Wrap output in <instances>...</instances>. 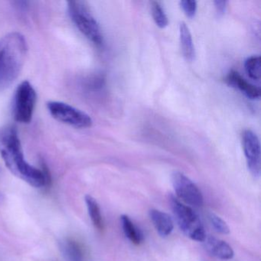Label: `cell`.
<instances>
[{"label": "cell", "mask_w": 261, "mask_h": 261, "mask_svg": "<svg viewBox=\"0 0 261 261\" xmlns=\"http://www.w3.org/2000/svg\"><path fill=\"white\" fill-rule=\"evenodd\" d=\"M37 101V94L31 83L24 81L16 88L13 100V116L21 123H30Z\"/></svg>", "instance_id": "5"}, {"label": "cell", "mask_w": 261, "mask_h": 261, "mask_svg": "<svg viewBox=\"0 0 261 261\" xmlns=\"http://www.w3.org/2000/svg\"><path fill=\"white\" fill-rule=\"evenodd\" d=\"M85 199L87 207H88V214H89L93 224L97 230H103L105 224H103L101 211H100V207L98 203H97V200L89 195H86Z\"/></svg>", "instance_id": "14"}, {"label": "cell", "mask_w": 261, "mask_h": 261, "mask_svg": "<svg viewBox=\"0 0 261 261\" xmlns=\"http://www.w3.org/2000/svg\"><path fill=\"white\" fill-rule=\"evenodd\" d=\"M179 36L183 56L187 60H193L195 53L192 34L189 27L183 22L179 25Z\"/></svg>", "instance_id": "12"}, {"label": "cell", "mask_w": 261, "mask_h": 261, "mask_svg": "<svg viewBox=\"0 0 261 261\" xmlns=\"http://www.w3.org/2000/svg\"><path fill=\"white\" fill-rule=\"evenodd\" d=\"M0 155L9 170L35 188H42L51 182L48 169H37L24 157L17 129L11 125L0 127Z\"/></svg>", "instance_id": "1"}, {"label": "cell", "mask_w": 261, "mask_h": 261, "mask_svg": "<svg viewBox=\"0 0 261 261\" xmlns=\"http://www.w3.org/2000/svg\"><path fill=\"white\" fill-rule=\"evenodd\" d=\"M47 108L53 118L73 127L84 129L92 125V119L88 114L64 102H48Z\"/></svg>", "instance_id": "6"}, {"label": "cell", "mask_w": 261, "mask_h": 261, "mask_svg": "<svg viewBox=\"0 0 261 261\" xmlns=\"http://www.w3.org/2000/svg\"><path fill=\"white\" fill-rule=\"evenodd\" d=\"M68 13L77 30L94 45L103 44V35L98 22L85 1H68Z\"/></svg>", "instance_id": "3"}, {"label": "cell", "mask_w": 261, "mask_h": 261, "mask_svg": "<svg viewBox=\"0 0 261 261\" xmlns=\"http://www.w3.org/2000/svg\"><path fill=\"white\" fill-rule=\"evenodd\" d=\"M208 219L212 227L218 233H222V234H228L230 233V228H229L227 223L218 215L214 213H210L208 215Z\"/></svg>", "instance_id": "18"}, {"label": "cell", "mask_w": 261, "mask_h": 261, "mask_svg": "<svg viewBox=\"0 0 261 261\" xmlns=\"http://www.w3.org/2000/svg\"><path fill=\"white\" fill-rule=\"evenodd\" d=\"M27 51V40L21 33H9L0 39V91L10 88L18 79Z\"/></svg>", "instance_id": "2"}, {"label": "cell", "mask_w": 261, "mask_h": 261, "mask_svg": "<svg viewBox=\"0 0 261 261\" xmlns=\"http://www.w3.org/2000/svg\"><path fill=\"white\" fill-rule=\"evenodd\" d=\"M61 249L67 259L71 261H81L83 257L82 247L72 240H66L63 241L62 243Z\"/></svg>", "instance_id": "15"}, {"label": "cell", "mask_w": 261, "mask_h": 261, "mask_svg": "<svg viewBox=\"0 0 261 261\" xmlns=\"http://www.w3.org/2000/svg\"><path fill=\"white\" fill-rule=\"evenodd\" d=\"M122 228L127 239L135 245H140L144 239L142 230L135 225L132 220L127 215L120 217Z\"/></svg>", "instance_id": "13"}, {"label": "cell", "mask_w": 261, "mask_h": 261, "mask_svg": "<svg viewBox=\"0 0 261 261\" xmlns=\"http://www.w3.org/2000/svg\"><path fill=\"white\" fill-rule=\"evenodd\" d=\"M227 83L229 85L239 90L244 95L250 99H259L260 97V89L258 87L249 83L239 73L236 71H230L227 75Z\"/></svg>", "instance_id": "10"}, {"label": "cell", "mask_w": 261, "mask_h": 261, "mask_svg": "<svg viewBox=\"0 0 261 261\" xmlns=\"http://www.w3.org/2000/svg\"><path fill=\"white\" fill-rule=\"evenodd\" d=\"M170 204L175 221L181 231L190 239L203 242L207 235L204 225L195 211L173 196H171Z\"/></svg>", "instance_id": "4"}, {"label": "cell", "mask_w": 261, "mask_h": 261, "mask_svg": "<svg viewBox=\"0 0 261 261\" xmlns=\"http://www.w3.org/2000/svg\"><path fill=\"white\" fill-rule=\"evenodd\" d=\"M172 186L177 196L186 204L201 207L204 202L202 193L198 186L184 174L175 172L172 176Z\"/></svg>", "instance_id": "7"}, {"label": "cell", "mask_w": 261, "mask_h": 261, "mask_svg": "<svg viewBox=\"0 0 261 261\" xmlns=\"http://www.w3.org/2000/svg\"><path fill=\"white\" fill-rule=\"evenodd\" d=\"M243 148L247 160V167L253 176L260 175V143L256 134L250 129L244 131L242 137Z\"/></svg>", "instance_id": "8"}, {"label": "cell", "mask_w": 261, "mask_h": 261, "mask_svg": "<svg viewBox=\"0 0 261 261\" xmlns=\"http://www.w3.org/2000/svg\"><path fill=\"white\" fill-rule=\"evenodd\" d=\"M204 247L207 253L212 256L223 260L230 259L233 257L234 252L232 247L223 240L215 237L206 236L203 241Z\"/></svg>", "instance_id": "9"}, {"label": "cell", "mask_w": 261, "mask_h": 261, "mask_svg": "<svg viewBox=\"0 0 261 261\" xmlns=\"http://www.w3.org/2000/svg\"><path fill=\"white\" fill-rule=\"evenodd\" d=\"M180 6L182 9L185 14L189 18L194 17L197 11L196 1H189V0H183L180 2Z\"/></svg>", "instance_id": "19"}, {"label": "cell", "mask_w": 261, "mask_h": 261, "mask_svg": "<svg viewBox=\"0 0 261 261\" xmlns=\"http://www.w3.org/2000/svg\"><path fill=\"white\" fill-rule=\"evenodd\" d=\"M226 4H227V2L225 1H215V9H216L218 16L224 14L226 10Z\"/></svg>", "instance_id": "20"}, {"label": "cell", "mask_w": 261, "mask_h": 261, "mask_svg": "<svg viewBox=\"0 0 261 261\" xmlns=\"http://www.w3.org/2000/svg\"><path fill=\"white\" fill-rule=\"evenodd\" d=\"M149 218L160 236L166 238L171 234L173 230L174 223L168 214L157 209H151Z\"/></svg>", "instance_id": "11"}, {"label": "cell", "mask_w": 261, "mask_h": 261, "mask_svg": "<svg viewBox=\"0 0 261 261\" xmlns=\"http://www.w3.org/2000/svg\"><path fill=\"white\" fill-rule=\"evenodd\" d=\"M151 11H152L154 22H155L157 27L161 29L166 28L169 24V20L160 3L152 2L151 5Z\"/></svg>", "instance_id": "17"}, {"label": "cell", "mask_w": 261, "mask_h": 261, "mask_svg": "<svg viewBox=\"0 0 261 261\" xmlns=\"http://www.w3.org/2000/svg\"><path fill=\"white\" fill-rule=\"evenodd\" d=\"M246 72L250 79L259 82L261 75L260 57L253 56L247 58L244 62Z\"/></svg>", "instance_id": "16"}]
</instances>
